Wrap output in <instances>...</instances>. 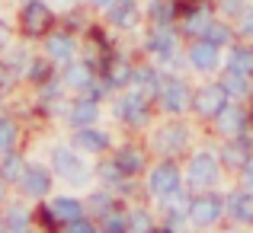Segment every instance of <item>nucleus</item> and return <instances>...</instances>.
Listing matches in <instances>:
<instances>
[{
	"mask_svg": "<svg viewBox=\"0 0 253 233\" xmlns=\"http://www.w3.org/2000/svg\"><path fill=\"white\" fill-rule=\"evenodd\" d=\"M90 204H96V211H99V214H109V198H103V195H96V198H93V201Z\"/></svg>",
	"mask_w": 253,
	"mask_h": 233,
	"instance_id": "obj_40",
	"label": "nucleus"
},
{
	"mask_svg": "<svg viewBox=\"0 0 253 233\" xmlns=\"http://www.w3.org/2000/svg\"><path fill=\"white\" fill-rule=\"evenodd\" d=\"M228 211L234 221H253V195L247 192H237V195L228 198Z\"/></svg>",
	"mask_w": 253,
	"mask_h": 233,
	"instance_id": "obj_19",
	"label": "nucleus"
},
{
	"mask_svg": "<svg viewBox=\"0 0 253 233\" xmlns=\"http://www.w3.org/2000/svg\"><path fill=\"white\" fill-rule=\"evenodd\" d=\"M221 211H224V201L218 195H202V198H196V201L189 204V217H192V224H199V227L215 224L218 217H221Z\"/></svg>",
	"mask_w": 253,
	"mask_h": 233,
	"instance_id": "obj_1",
	"label": "nucleus"
},
{
	"mask_svg": "<svg viewBox=\"0 0 253 233\" xmlns=\"http://www.w3.org/2000/svg\"><path fill=\"white\" fill-rule=\"evenodd\" d=\"M224 154H228V157H224V160H228L231 166H244V163H247V160H250V154H247V144H244V141L231 144V147L224 150Z\"/></svg>",
	"mask_w": 253,
	"mask_h": 233,
	"instance_id": "obj_28",
	"label": "nucleus"
},
{
	"mask_svg": "<svg viewBox=\"0 0 253 233\" xmlns=\"http://www.w3.org/2000/svg\"><path fill=\"white\" fill-rule=\"evenodd\" d=\"M0 230H3V221H0Z\"/></svg>",
	"mask_w": 253,
	"mask_h": 233,
	"instance_id": "obj_45",
	"label": "nucleus"
},
{
	"mask_svg": "<svg viewBox=\"0 0 253 233\" xmlns=\"http://www.w3.org/2000/svg\"><path fill=\"white\" fill-rule=\"evenodd\" d=\"M58 3H71V0H58Z\"/></svg>",
	"mask_w": 253,
	"mask_h": 233,
	"instance_id": "obj_44",
	"label": "nucleus"
},
{
	"mask_svg": "<svg viewBox=\"0 0 253 233\" xmlns=\"http://www.w3.org/2000/svg\"><path fill=\"white\" fill-rule=\"evenodd\" d=\"M68 83L90 90V86H93V70H90V64H71V67H68Z\"/></svg>",
	"mask_w": 253,
	"mask_h": 233,
	"instance_id": "obj_24",
	"label": "nucleus"
},
{
	"mask_svg": "<svg viewBox=\"0 0 253 233\" xmlns=\"http://www.w3.org/2000/svg\"><path fill=\"white\" fill-rule=\"evenodd\" d=\"M116 166L125 172V176H135V172L144 166V160H141V154H138L135 147H122V150H119V157H116Z\"/></svg>",
	"mask_w": 253,
	"mask_h": 233,
	"instance_id": "obj_22",
	"label": "nucleus"
},
{
	"mask_svg": "<svg viewBox=\"0 0 253 233\" xmlns=\"http://www.w3.org/2000/svg\"><path fill=\"white\" fill-rule=\"evenodd\" d=\"M23 172H26L23 157L3 150V157H0V176H3V182H16V179H23Z\"/></svg>",
	"mask_w": 253,
	"mask_h": 233,
	"instance_id": "obj_18",
	"label": "nucleus"
},
{
	"mask_svg": "<svg viewBox=\"0 0 253 233\" xmlns=\"http://www.w3.org/2000/svg\"><path fill=\"white\" fill-rule=\"evenodd\" d=\"M241 32L244 35H253V13H244L241 16Z\"/></svg>",
	"mask_w": 253,
	"mask_h": 233,
	"instance_id": "obj_39",
	"label": "nucleus"
},
{
	"mask_svg": "<svg viewBox=\"0 0 253 233\" xmlns=\"http://www.w3.org/2000/svg\"><path fill=\"white\" fill-rule=\"evenodd\" d=\"M119 115H122L125 122H131V125H141L144 118H148V102H144L141 93H131V96H125L122 102H119Z\"/></svg>",
	"mask_w": 253,
	"mask_h": 233,
	"instance_id": "obj_11",
	"label": "nucleus"
},
{
	"mask_svg": "<svg viewBox=\"0 0 253 233\" xmlns=\"http://www.w3.org/2000/svg\"><path fill=\"white\" fill-rule=\"evenodd\" d=\"M93 3H96V6H109L112 0H93Z\"/></svg>",
	"mask_w": 253,
	"mask_h": 233,
	"instance_id": "obj_42",
	"label": "nucleus"
},
{
	"mask_svg": "<svg viewBox=\"0 0 253 233\" xmlns=\"http://www.w3.org/2000/svg\"><path fill=\"white\" fill-rule=\"evenodd\" d=\"M224 86H228V93H234V96H244V93H247V74L231 70L228 80H224Z\"/></svg>",
	"mask_w": 253,
	"mask_h": 233,
	"instance_id": "obj_30",
	"label": "nucleus"
},
{
	"mask_svg": "<svg viewBox=\"0 0 253 233\" xmlns=\"http://www.w3.org/2000/svg\"><path fill=\"white\" fill-rule=\"evenodd\" d=\"M19 182H23V192L32 195V198L48 195V189H51V176H48V169H42V166H26V172H23Z\"/></svg>",
	"mask_w": 253,
	"mask_h": 233,
	"instance_id": "obj_9",
	"label": "nucleus"
},
{
	"mask_svg": "<svg viewBox=\"0 0 253 233\" xmlns=\"http://www.w3.org/2000/svg\"><path fill=\"white\" fill-rule=\"evenodd\" d=\"M48 77V67H45L42 61H36V64H29V80H36V83H42V80Z\"/></svg>",
	"mask_w": 253,
	"mask_h": 233,
	"instance_id": "obj_35",
	"label": "nucleus"
},
{
	"mask_svg": "<svg viewBox=\"0 0 253 233\" xmlns=\"http://www.w3.org/2000/svg\"><path fill=\"white\" fill-rule=\"evenodd\" d=\"M48 26H51V10L45 3H39V0H29V3L23 6V32L42 35Z\"/></svg>",
	"mask_w": 253,
	"mask_h": 233,
	"instance_id": "obj_3",
	"label": "nucleus"
},
{
	"mask_svg": "<svg viewBox=\"0 0 253 233\" xmlns=\"http://www.w3.org/2000/svg\"><path fill=\"white\" fill-rule=\"evenodd\" d=\"M51 160H55V172L68 176V182H74V185H84V182H86V169L81 166L77 154H71V150L58 147L55 154H51Z\"/></svg>",
	"mask_w": 253,
	"mask_h": 233,
	"instance_id": "obj_4",
	"label": "nucleus"
},
{
	"mask_svg": "<svg viewBox=\"0 0 253 233\" xmlns=\"http://www.w3.org/2000/svg\"><path fill=\"white\" fill-rule=\"evenodd\" d=\"M218 118H221V131L224 134H241L244 128H247V115H244V109H237V105H224L221 112H218Z\"/></svg>",
	"mask_w": 253,
	"mask_h": 233,
	"instance_id": "obj_15",
	"label": "nucleus"
},
{
	"mask_svg": "<svg viewBox=\"0 0 253 233\" xmlns=\"http://www.w3.org/2000/svg\"><path fill=\"white\" fill-rule=\"evenodd\" d=\"M6 227H10V230H26V227H29V214H26V208L13 204V208L6 211Z\"/></svg>",
	"mask_w": 253,
	"mask_h": 233,
	"instance_id": "obj_25",
	"label": "nucleus"
},
{
	"mask_svg": "<svg viewBox=\"0 0 253 233\" xmlns=\"http://www.w3.org/2000/svg\"><path fill=\"white\" fill-rule=\"evenodd\" d=\"M103 77H106V86H122L125 80H131V67L122 58H109L103 67Z\"/></svg>",
	"mask_w": 253,
	"mask_h": 233,
	"instance_id": "obj_17",
	"label": "nucleus"
},
{
	"mask_svg": "<svg viewBox=\"0 0 253 233\" xmlns=\"http://www.w3.org/2000/svg\"><path fill=\"white\" fill-rule=\"evenodd\" d=\"M135 0H112L109 3V19L119 26V29H128V26H135Z\"/></svg>",
	"mask_w": 253,
	"mask_h": 233,
	"instance_id": "obj_14",
	"label": "nucleus"
},
{
	"mask_svg": "<svg viewBox=\"0 0 253 233\" xmlns=\"http://www.w3.org/2000/svg\"><path fill=\"white\" fill-rule=\"evenodd\" d=\"M122 176H125V172L119 169V166H109V169H103V179H106L109 185H122Z\"/></svg>",
	"mask_w": 253,
	"mask_h": 233,
	"instance_id": "obj_36",
	"label": "nucleus"
},
{
	"mask_svg": "<svg viewBox=\"0 0 253 233\" xmlns=\"http://www.w3.org/2000/svg\"><path fill=\"white\" fill-rule=\"evenodd\" d=\"M189 58L199 70H215L218 67V45L215 42H199L196 48L189 51Z\"/></svg>",
	"mask_w": 253,
	"mask_h": 233,
	"instance_id": "obj_13",
	"label": "nucleus"
},
{
	"mask_svg": "<svg viewBox=\"0 0 253 233\" xmlns=\"http://www.w3.org/2000/svg\"><path fill=\"white\" fill-rule=\"evenodd\" d=\"M231 70H241V74H253V48H244V45H237L234 51H231Z\"/></svg>",
	"mask_w": 253,
	"mask_h": 233,
	"instance_id": "obj_23",
	"label": "nucleus"
},
{
	"mask_svg": "<svg viewBox=\"0 0 253 233\" xmlns=\"http://www.w3.org/2000/svg\"><path fill=\"white\" fill-rule=\"evenodd\" d=\"M205 23H209V16H205V13H192V16L186 19V32H202Z\"/></svg>",
	"mask_w": 253,
	"mask_h": 233,
	"instance_id": "obj_34",
	"label": "nucleus"
},
{
	"mask_svg": "<svg viewBox=\"0 0 253 233\" xmlns=\"http://www.w3.org/2000/svg\"><path fill=\"white\" fill-rule=\"evenodd\" d=\"M74 144L81 150H86V154H96V150H106V144H109V137L103 134V131H96V128H77V134H74Z\"/></svg>",
	"mask_w": 253,
	"mask_h": 233,
	"instance_id": "obj_12",
	"label": "nucleus"
},
{
	"mask_svg": "<svg viewBox=\"0 0 253 233\" xmlns=\"http://www.w3.org/2000/svg\"><path fill=\"white\" fill-rule=\"evenodd\" d=\"M10 86H13V67L0 64V93H6Z\"/></svg>",
	"mask_w": 253,
	"mask_h": 233,
	"instance_id": "obj_37",
	"label": "nucleus"
},
{
	"mask_svg": "<svg viewBox=\"0 0 253 233\" xmlns=\"http://www.w3.org/2000/svg\"><path fill=\"white\" fill-rule=\"evenodd\" d=\"M131 80H135V83H141V86H148V90H161V83H157V77H154V70H148V67H141V70H135V74H131Z\"/></svg>",
	"mask_w": 253,
	"mask_h": 233,
	"instance_id": "obj_32",
	"label": "nucleus"
},
{
	"mask_svg": "<svg viewBox=\"0 0 253 233\" xmlns=\"http://www.w3.org/2000/svg\"><path fill=\"white\" fill-rule=\"evenodd\" d=\"M151 16L157 19V26H167V23H170V16H173L170 0H154V3H151Z\"/></svg>",
	"mask_w": 253,
	"mask_h": 233,
	"instance_id": "obj_29",
	"label": "nucleus"
},
{
	"mask_svg": "<svg viewBox=\"0 0 253 233\" xmlns=\"http://www.w3.org/2000/svg\"><path fill=\"white\" fill-rule=\"evenodd\" d=\"M68 227H71V230H74V233H93V230H96V227H93V224H90V221H84V217H77V221H71V224H68Z\"/></svg>",
	"mask_w": 253,
	"mask_h": 233,
	"instance_id": "obj_38",
	"label": "nucleus"
},
{
	"mask_svg": "<svg viewBox=\"0 0 253 233\" xmlns=\"http://www.w3.org/2000/svg\"><path fill=\"white\" fill-rule=\"evenodd\" d=\"M179 189V169L173 163H161L151 172V192L154 195H173Z\"/></svg>",
	"mask_w": 253,
	"mask_h": 233,
	"instance_id": "obj_7",
	"label": "nucleus"
},
{
	"mask_svg": "<svg viewBox=\"0 0 253 233\" xmlns=\"http://www.w3.org/2000/svg\"><path fill=\"white\" fill-rule=\"evenodd\" d=\"M224 105H228V86L224 83H211L196 96V109H199V115H205V118L218 115Z\"/></svg>",
	"mask_w": 253,
	"mask_h": 233,
	"instance_id": "obj_2",
	"label": "nucleus"
},
{
	"mask_svg": "<svg viewBox=\"0 0 253 233\" xmlns=\"http://www.w3.org/2000/svg\"><path fill=\"white\" fill-rule=\"evenodd\" d=\"M186 144V131L179 128V125H170V128H164L161 134H157V147L167 150V154H173V150H179Z\"/></svg>",
	"mask_w": 253,
	"mask_h": 233,
	"instance_id": "obj_20",
	"label": "nucleus"
},
{
	"mask_svg": "<svg viewBox=\"0 0 253 233\" xmlns=\"http://www.w3.org/2000/svg\"><path fill=\"white\" fill-rule=\"evenodd\" d=\"M96 115H99V109H96L93 99H77V102L71 105V125H74V128L93 125V122H96Z\"/></svg>",
	"mask_w": 253,
	"mask_h": 233,
	"instance_id": "obj_16",
	"label": "nucleus"
},
{
	"mask_svg": "<svg viewBox=\"0 0 253 233\" xmlns=\"http://www.w3.org/2000/svg\"><path fill=\"white\" fill-rule=\"evenodd\" d=\"M189 182L192 185H211V182H218V163H215V157L211 154H199L196 160L189 163Z\"/></svg>",
	"mask_w": 253,
	"mask_h": 233,
	"instance_id": "obj_8",
	"label": "nucleus"
},
{
	"mask_svg": "<svg viewBox=\"0 0 253 233\" xmlns=\"http://www.w3.org/2000/svg\"><path fill=\"white\" fill-rule=\"evenodd\" d=\"M244 176H247V185H253V163H250V160L244 163Z\"/></svg>",
	"mask_w": 253,
	"mask_h": 233,
	"instance_id": "obj_41",
	"label": "nucleus"
},
{
	"mask_svg": "<svg viewBox=\"0 0 253 233\" xmlns=\"http://www.w3.org/2000/svg\"><path fill=\"white\" fill-rule=\"evenodd\" d=\"M0 204H3V182H0Z\"/></svg>",
	"mask_w": 253,
	"mask_h": 233,
	"instance_id": "obj_43",
	"label": "nucleus"
},
{
	"mask_svg": "<svg viewBox=\"0 0 253 233\" xmlns=\"http://www.w3.org/2000/svg\"><path fill=\"white\" fill-rule=\"evenodd\" d=\"M74 55V38L71 35H51L48 38V58L51 61H68Z\"/></svg>",
	"mask_w": 253,
	"mask_h": 233,
	"instance_id": "obj_21",
	"label": "nucleus"
},
{
	"mask_svg": "<svg viewBox=\"0 0 253 233\" xmlns=\"http://www.w3.org/2000/svg\"><path fill=\"white\" fill-rule=\"evenodd\" d=\"M13 141H16V125L10 118H0V154L13 147Z\"/></svg>",
	"mask_w": 253,
	"mask_h": 233,
	"instance_id": "obj_27",
	"label": "nucleus"
},
{
	"mask_svg": "<svg viewBox=\"0 0 253 233\" xmlns=\"http://www.w3.org/2000/svg\"><path fill=\"white\" fill-rule=\"evenodd\" d=\"M161 102H164V109L167 112H183L186 105H189V90H186V83L183 80H164L161 83Z\"/></svg>",
	"mask_w": 253,
	"mask_h": 233,
	"instance_id": "obj_5",
	"label": "nucleus"
},
{
	"mask_svg": "<svg viewBox=\"0 0 253 233\" xmlns=\"http://www.w3.org/2000/svg\"><path fill=\"white\" fill-rule=\"evenodd\" d=\"M148 48L154 51L157 58L170 61V58H173V51H176V35H173L167 26H157V29L151 32V38H148Z\"/></svg>",
	"mask_w": 253,
	"mask_h": 233,
	"instance_id": "obj_10",
	"label": "nucleus"
},
{
	"mask_svg": "<svg viewBox=\"0 0 253 233\" xmlns=\"http://www.w3.org/2000/svg\"><path fill=\"white\" fill-rule=\"evenodd\" d=\"M103 227H106V230H112V233H122L125 227H128V221H122L119 214H112V211H109V214L103 217Z\"/></svg>",
	"mask_w": 253,
	"mask_h": 233,
	"instance_id": "obj_33",
	"label": "nucleus"
},
{
	"mask_svg": "<svg viewBox=\"0 0 253 233\" xmlns=\"http://www.w3.org/2000/svg\"><path fill=\"white\" fill-rule=\"evenodd\" d=\"M128 227L131 230H154V221H151V214H144V211H131Z\"/></svg>",
	"mask_w": 253,
	"mask_h": 233,
	"instance_id": "obj_31",
	"label": "nucleus"
},
{
	"mask_svg": "<svg viewBox=\"0 0 253 233\" xmlns=\"http://www.w3.org/2000/svg\"><path fill=\"white\" fill-rule=\"evenodd\" d=\"M202 35H205V42H215V45H224L228 42V29H224L221 23H205V29H202Z\"/></svg>",
	"mask_w": 253,
	"mask_h": 233,
	"instance_id": "obj_26",
	"label": "nucleus"
},
{
	"mask_svg": "<svg viewBox=\"0 0 253 233\" xmlns=\"http://www.w3.org/2000/svg\"><path fill=\"white\" fill-rule=\"evenodd\" d=\"M84 214V204L74 198H55L45 211V224H71Z\"/></svg>",
	"mask_w": 253,
	"mask_h": 233,
	"instance_id": "obj_6",
	"label": "nucleus"
}]
</instances>
